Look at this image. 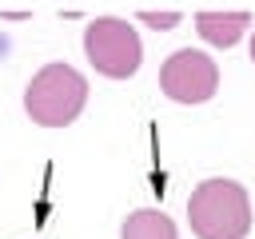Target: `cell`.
Listing matches in <instances>:
<instances>
[{
	"mask_svg": "<svg viewBox=\"0 0 255 239\" xmlns=\"http://www.w3.org/2000/svg\"><path fill=\"white\" fill-rule=\"evenodd\" d=\"M187 223L195 239H247L251 199L239 179H203L187 199Z\"/></svg>",
	"mask_w": 255,
	"mask_h": 239,
	"instance_id": "obj_1",
	"label": "cell"
},
{
	"mask_svg": "<svg viewBox=\"0 0 255 239\" xmlns=\"http://www.w3.org/2000/svg\"><path fill=\"white\" fill-rule=\"evenodd\" d=\"M84 104H88V80L64 60L44 64L24 88V112L40 127H68L84 112Z\"/></svg>",
	"mask_w": 255,
	"mask_h": 239,
	"instance_id": "obj_2",
	"label": "cell"
},
{
	"mask_svg": "<svg viewBox=\"0 0 255 239\" xmlns=\"http://www.w3.org/2000/svg\"><path fill=\"white\" fill-rule=\"evenodd\" d=\"M84 56L88 64L108 80H131L143 64V44L131 20L120 16H96L84 28Z\"/></svg>",
	"mask_w": 255,
	"mask_h": 239,
	"instance_id": "obj_3",
	"label": "cell"
},
{
	"mask_svg": "<svg viewBox=\"0 0 255 239\" xmlns=\"http://www.w3.org/2000/svg\"><path fill=\"white\" fill-rule=\"evenodd\" d=\"M219 88V64L199 48H179L159 68V92L171 104H207Z\"/></svg>",
	"mask_w": 255,
	"mask_h": 239,
	"instance_id": "obj_4",
	"label": "cell"
},
{
	"mask_svg": "<svg viewBox=\"0 0 255 239\" xmlns=\"http://www.w3.org/2000/svg\"><path fill=\"white\" fill-rule=\"evenodd\" d=\"M247 28H251V16L247 12H199L195 16V32L211 48H235Z\"/></svg>",
	"mask_w": 255,
	"mask_h": 239,
	"instance_id": "obj_5",
	"label": "cell"
},
{
	"mask_svg": "<svg viewBox=\"0 0 255 239\" xmlns=\"http://www.w3.org/2000/svg\"><path fill=\"white\" fill-rule=\"evenodd\" d=\"M120 239H179V227L155 211V207H139L120 223Z\"/></svg>",
	"mask_w": 255,
	"mask_h": 239,
	"instance_id": "obj_6",
	"label": "cell"
},
{
	"mask_svg": "<svg viewBox=\"0 0 255 239\" xmlns=\"http://www.w3.org/2000/svg\"><path fill=\"white\" fill-rule=\"evenodd\" d=\"M139 20H143L147 28H175V24H179V12H163V16H159V12H143Z\"/></svg>",
	"mask_w": 255,
	"mask_h": 239,
	"instance_id": "obj_7",
	"label": "cell"
},
{
	"mask_svg": "<svg viewBox=\"0 0 255 239\" xmlns=\"http://www.w3.org/2000/svg\"><path fill=\"white\" fill-rule=\"evenodd\" d=\"M251 64H255V32H251Z\"/></svg>",
	"mask_w": 255,
	"mask_h": 239,
	"instance_id": "obj_8",
	"label": "cell"
}]
</instances>
